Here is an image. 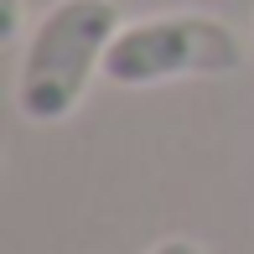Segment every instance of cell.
I'll list each match as a JSON object with an SVG mask.
<instances>
[{"mask_svg": "<svg viewBox=\"0 0 254 254\" xmlns=\"http://www.w3.org/2000/svg\"><path fill=\"white\" fill-rule=\"evenodd\" d=\"M145 254H202V244H192V239H161V244H151Z\"/></svg>", "mask_w": 254, "mask_h": 254, "instance_id": "3", "label": "cell"}, {"mask_svg": "<svg viewBox=\"0 0 254 254\" xmlns=\"http://www.w3.org/2000/svg\"><path fill=\"white\" fill-rule=\"evenodd\" d=\"M120 37L114 0H57L31 26L16 67V109L31 125H57L78 109L83 88L104 73V52Z\"/></svg>", "mask_w": 254, "mask_h": 254, "instance_id": "1", "label": "cell"}, {"mask_svg": "<svg viewBox=\"0 0 254 254\" xmlns=\"http://www.w3.org/2000/svg\"><path fill=\"white\" fill-rule=\"evenodd\" d=\"M0 31H5V42L21 37V0H5V26H0Z\"/></svg>", "mask_w": 254, "mask_h": 254, "instance_id": "4", "label": "cell"}, {"mask_svg": "<svg viewBox=\"0 0 254 254\" xmlns=\"http://www.w3.org/2000/svg\"><path fill=\"white\" fill-rule=\"evenodd\" d=\"M239 63L244 47L218 16H151L120 26L104 52V78L120 88H151L171 78H223Z\"/></svg>", "mask_w": 254, "mask_h": 254, "instance_id": "2", "label": "cell"}]
</instances>
